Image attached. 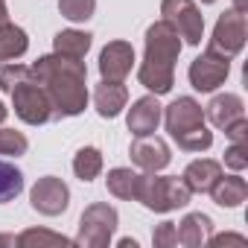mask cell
Wrapping results in <instances>:
<instances>
[{"instance_id":"1","label":"cell","mask_w":248,"mask_h":248,"mask_svg":"<svg viewBox=\"0 0 248 248\" xmlns=\"http://www.w3.org/2000/svg\"><path fill=\"white\" fill-rule=\"evenodd\" d=\"M30 79H35L47 91V96L53 102V111H56V120L59 117H76L79 111H85L88 70H85L82 59H64L59 53L44 56L30 67Z\"/></svg>"},{"instance_id":"2","label":"cell","mask_w":248,"mask_h":248,"mask_svg":"<svg viewBox=\"0 0 248 248\" xmlns=\"http://www.w3.org/2000/svg\"><path fill=\"white\" fill-rule=\"evenodd\" d=\"M181 53V38L178 32L161 18L146 30V56L138 70V79L143 88H149L155 96L167 93L175 82V62Z\"/></svg>"},{"instance_id":"3","label":"cell","mask_w":248,"mask_h":248,"mask_svg":"<svg viewBox=\"0 0 248 248\" xmlns=\"http://www.w3.org/2000/svg\"><path fill=\"white\" fill-rule=\"evenodd\" d=\"M167 120V132L184 152H204L213 143V135L204 126V111L193 96H178L161 114Z\"/></svg>"},{"instance_id":"4","label":"cell","mask_w":248,"mask_h":248,"mask_svg":"<svg viewBox=\"0 0 248 248\" xmlns=\"http://www.w3.org/2000/svg\"><path fill=\"white\" fill-rule=\"evenodd\" d=\"M190 187L181 178H170V175H155V172H143L140 178V190L138 199L143 207L155 210V213H170L175 207L190 204Z\"/></svg>"},{"instance_id":"5","label":"cell","mask_w":248,"mask_h":248,"mask_svg":"<svg viewBox=\"0 0 248 248\" xmlns=\"http://www.w3.org/2000/svg\"><path fill=\"white\" fill-rule=\"evenodd\" d=\"M12 105H15V114L24 123H30V126H41V123L56 120V111H53V102H50L47 91L30 76L12 88Z\"/></svg>"},{"instance_id":"6","label":"cell","mask_w":248,"mask_h":248,"mask_svg":"<svg viewBox=\"0 0 248 248\" xmlns=\"http://www.w3.org/2000/svg\"><path fill=\"white\" fill-rule=\"evenodd\" d=\"M117 231V210L105 202L99 204H91L82 219H79V233H76V245H85V248H105L111 242Z\"/></svg>"},{"instance_id":"7","label":"cell","mask_w":248,"mask_h":248,"mask_svg":"<svg viewBox=\"0 0 248 248\" xmlns=\"http://www.w3.org/2000/svg\"><path fill=\"white\" fill-rule=\"evenodd\" d=\"M161 15L178 32V38H184L193 47L202 44V38H204V18H202V12H199V6L193 3V0H164Z\"/></svg>"},{"instance_id":"8","label":"cell","mask_w":248,"mask_h":248,"mask_svg":"<svg viewBox=\"0 0 248 248\" xmlns=\"http://www.w3.org/2000/svg\"><path fill=\"white\" fill-rule=\"evenodd\" d=\"M231 73V56L207 47L193 64H190V85L196 91H213L219 88Z\"/></svg>"},{"instance_id":"9","label":"cell","mask_w":248,"mask_h":248,"mask_svg":"<svg viewBox=\"0 0 248 248\" xmlns=\"http://www.w3.org/2000/svg\"><path fill=\"white\" fill-rule=\"evenodd\" d=\"M30 199H32V207H35L38 213H44V216H59V213H64L67 204H70V190H67V184H64L62 178L44 175V178L35 181Z\"/></svg>"},{"instance_id":"10","label":"cell","mask_w":248,"mask_h":248,"mask_svg":"<svg viewBox=\"0 0 248 248\" xmlns=\"http://www.w3.org/2000/svg\"><path fill=\"white\" fill-rule=\"evenodd\" d=\"M210 47L219 50V53H225V56H236V53L245 47V12L228 9V12L216 21Z\"/></svg>"},{"instance_id":"11","label":"cell","mask_w":248,"mask_h":248,"mask_svg":"<svg viewBox=\"0 0 248 248\" xmlns=\"http://www.w3.org/2000/svg\"><path fill=\"white\" fill-rule=\"evenodd\" d=\"M132 64H135V47L129 41H111L99 53V73H102V79L123 82L132 73Z\"/></svg>"},{"instance_id":"12","label":"cell","mask_w":248,"mask_h":248,"mask_svg":"<svg viewBox=\"0 0 248 248\" xmlns=\"http://www.w3.org/2000/svg\"><path fill=\"white\" fill-rule=\"evenodd\" d=\"M129 155H132V164H138L143 172H161V170L170 164V146H167L161 138H155V135L138 138V140L132 143Z\"/></svg>"},{"instance_id":"13","label":"cell","mask_w":248,"mask_h":248,"mask_svg":"<svg viewBox=\"0 0 248 248\" xmlns=\"http://www.w3.org/2000/svg\"><path fill=\"white\" fill-rule=\"evenodd\" d=\"M161 105L155 96H140L132 111H129V132L135 138H143V135H152L158 129V123H161Z\"/></svg>"},{"instance_id":"14","label":"cell","mask_w":248,"mask_h":248,"mask_svg":"<svg viewBox=\"0 0 248 248\" xmlns=\"http://www.w3.org/2000/svg\"><path fill=\"white\" fill-rule=\"evenodd\" d=\"M219 178H222V164L213 158H199L184 170L181 181L190 187V193H210Z\"/></svg>"},{"instance_id":"15","label":"cell","mask_w":248,"mask_h":248,"mask_svg":"<svg viewBox=\"0 0 248 248\" xmlns=\"http://www.w3.org/2000/svg\"><path fill=\"white\" fill-rule=\"evenodd\" d=\"M129 102V91L123 82H111V79H102L93 91V105L99 111V117H117Z\"/></svg>"},{"instance_id":"16","label":"cell","mask_w":248,"mask_h":248,"mask_svg":"<svg viewBox=\"0 0 248 248\" xmlns=\"http://www.w3.org/2000/svg\"><path fill=\"white\" fill-rule=\"evenodd\" d=\"M242 117H245V105H242V99L236 93H219L207 105V120L216 129H228L231 123H236Z\"/></svg>"},{"instance_id":"17","label":"cell","mask_w":248,"mask_h":248,"mask_svg":"<svg viewBox=\"0 0 248 248\" xmlns=\"http://www.w3.org/2000/svg\"><path fill=\"white\" fill-rule=\"evenodd\" d=\"M210 231H213V222H210V216H204V213H187V216L181 219V225H175L178 242L187 245V248L204 245L207 236H210Z\"/></svg>"},{"instance_id":"18","label":"cell","mask_w":248,"mask_h":248,"mask_svg":"<svg viewBox=\"0 0 248 248\" xmlns=\"http://www.w3.org/2000/svg\"><path fill=\"white\" fill-rule=\"evenodd\" d=\"M210 196H213V202L222 204V207H239V204L248 199V184H245V178H239V175H222V178L213 184Z\"/></svg>"},{"instance_id":"19","label":"cell","mask_w":248,"mask_h":248,"mask_svg":"<svg viewBox=\"0 0 248 248\" xmlns=\"http://www.w3.org/2000/svg\"><path fill=\"white\" fill-rule=\"evenodd\" d=\"M30 41H27V32L21 27H15L9 18L0 21V62H12V59H21L27 53Z\"/></svg>"},{"instance_id":"20","label":"cell","mask_w":248,"mask_h":248,"mask_svg":"<svg viewBox=\"0 0 248 248\" xmlns=\"http://www.w3.org/2000/svg\"><path fill=\"white\" fill-rule=\"evenodd\" d=\"M140 178H143V172H135V170H126V167H117V170L108 172V193L117 196V199H138Z\"/></svg>"},{"instance_id":"21","label":"cell","mask_w":248,"mask_h":248,"mask_svg":"<svg viewBox=\"0 0 248 248\" xmlns=\"http://www.w3.org/2000/svg\"><path fill=\"white\" fill-rule=\"evenodd\" d=\"M56 53L64 59H85V53L91 50V35L79 32V30H62L53 41Z\"/></svg>"},{"instance_id":"22","label":"cell","mask_w":248,"mask_h":248,"mask_svg":"<svg viewBox=\"0 0 248 248\" xmlns=\"http://www.w3.org/2000/svg\"><path fill=\"white\" fill-rule=\"evenodd\" d=\"M15 239H18V248H64V245H73V239L53 233V231H38V228H30Z\"/></svg>"},{"instance_id":"23","label":"cell","mask_w":248,"mask_h":248,"mask_svg":"<svg viewBox=\"0 0 248 248\" xmlns=\"http://www.w3.org/2000/svg\"><path fill=\"white\" fill-rule=\"evenodd\" d=\"M73 172L82 181H93L102 172V152L96 146H82L76 152V158H73Z\"/></svg>"},{"instance_id":"24","label":"cell","mask_w":248,"mask_h":248,"mask_svg":"<svg viewBox=\"0 0 248 248\" xmlns=\"http://www.w3.org/2000/svg\"><path fill=\"white\" fill-rule=\"evenodd\" d=\"M24 190V175L15 164L9 161H0V204L3 202H12L18 193Z\"/></svg>"},{"instance_id":"25","label":"cell","mask_w":248,"mask_h":248,"mask_svg":"<svg viewBox=\"0 0 248 248\" xmlns=\"http://www.w3.org/2000/svg\"><path fill=\"white\" fill-rule=\"evenodd\" d=\"M93 9H96V0H59V12L73 24L88 21L93 15Z\"/></svg>"},{"instance_id":"26","label":"cell","mask_w":248,"mask_h":248,"mask_svg":"<svg viewBox=\"0 0 248 248\" xmlns=\"http://www.w3.org/2000/svg\"><path fill=\"white\" fill-rule=\"evenodd\" d=\"M30 149L27 138L15 129H0V155H24Z\"/></svg>"},{"instance_id":"27","label":"cell","mask_w":248,"mask_h":248,"mask_svg":"<svg viewBox=\"0 0 248 248\" xmlns=\"http://www.w3.org/2000/svg\"><path fill=\"white\" fill-rule=\"evenodd\" d=\"M30 76V67L18 64V62H6V64H0V88H3L6 93H12V88L18 82H24Z\"/></svg>"},{"instance_id":"28","label":"cell","mask_w":248,"mask_h":248,"mask_svg":"<svg viewBox=\"0 0 248 248\" xmlns=\"http://www.w3.org/2000/svg\"><path fill=\"white\" fill-rule=\"evenodd\" d=\"M225 167H231L236 172H242L248 167V140H233L231 143V149L225 152Z\"/></svg>"},{"instance_id":"29","label":"cell","mask_w":248,"mask_h":248,"mask_svg":"<svg viewBox=\"0 0 248 248\" xmlns=\"http://www.w3.org/2000/svg\"><path fill=\"white\" fill-rule=\"evenodd\" d=\"M152 242H155L158 248H172V245H178L175 222H161V225L152 231Z\"/></svg>"},{"instance_id":"30","label":"cell","mask_w":248,"mask_h":248,"mask_svg":"<svg viewBox=\"0 0 248 248\" xmlns=\"http://www.w3.org/2000/svg\"><path fill=\"white\" fill-rule=\"evenodd\" d=\"M225 135H228L231 140H248V120L242 117V120H236V123H231V126L225 129Z\"/></svg>"},{"instance_id":"31","label":"cell","mask_w":248,"mask_h":248,"mask_svg":"<svg viewBox=\"0 0 248 248\" xmlns=\"http://www.w3.org/2000/svg\"><path fill=\"white\" fill-rule=\"evenodd\" d=\"M207 242H213V245H245V236H239V233H222V236H207Z\"/></svg>"},{"instance_id":"32","label":"cell","mask_w":248,"mask_h":248,"mask_svg":"<svg viewBox=\"0 0 248 248\" xmlns=\"http://www.w3.org/2000/svg\"><path fill=\"white\" fill-rule=\"evenodd\" d=\"M0 245H12V248H15V245H18V239L6 233V236H0Z\"/></svg>"},{"instance_id":"33","label":"cell","mask_w":248,"mask_h":248,"mask_svg":"<svg viewBox=\"0 0 248 248\" xmlns=\"http://www.w3.org/2000/svg\"><path fill=\"white\" fill-rule=\"evenodd\" d=\"M120 248H138V242H135V239H129V236H126V239H120Z\"/></svg>"},{"instance_id":"34","label":"cell","mask_w":248,"mask_h":248,"mask_svg":"<svg viewBox=\"0 0 248 248\" xmlns=\"http://www.w3.org/2000/svg\"><path fill=\"white\" fill-rule=\"evenodd\" d=\"M233 9H236V12H245V9H248V3H245V0H236V6H233Z\"/></svg>"},{"instance_id":"35","label":"cell","mask_w":248,"mask_h":248,"mask_svg":"<svg viewBox=\"0 0 248 248\" xmlns=\"http://www.w3.org/2000/svg\"><path fill=\"white\" fill-rule=\"evenodd\" d=\"M6 120V108H3V102H0V123Z\"/></svg>"},{"instance_id":"36","label":"cell","mask_w":248,"mask_h":248,"mask_svg":"<svg viewBox=\"0 0 248 248\" xmlns=\"http://www.w3.org/2000/svg\"><path fill=\"white\" fill-rule=\"evenodd\" d=\"M202 3H216V0H202Z\"/></svg>"}]
</instances>
